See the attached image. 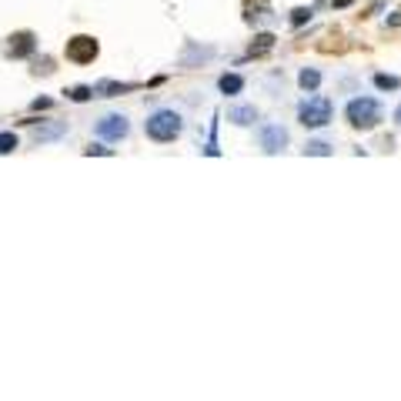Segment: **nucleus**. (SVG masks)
I'll use <instances>...</instances> for the list:
<instances>
[{"mask_svg": "<svg viewBox=\"0 0 401 401\" xmlns=\"http://www.w3.org/2000/svg\"><path fill=\"white\" fill-rule=\"evenodd\" d=\"M344 114H348V124H351V127L371 131V127H378V121H382V104H378L375 97H358V100L348 104Z\"/></svg>", "mask_w": 401, "mask_h": 401, "instance_id": "f257e3e1", "label": "nucleus"}, {"mask_svg": "<svg viewBox=\"0 0 401 401\" xmlns=\"http://www.w3.org/2000/svg\"><path fill=\"white\" fill-rule=\"evenodd\" d=\"M181 114H174V111H157V114L148 121V137L154 141H174L177 134H181Z\"/></svg>", "mask_w": 401, "mask_h": 401, "instance_id": "f03ea898", "label": "nucleus"}, {"mask_svg": "<svg viewBox=\"0 0 401 401\" xmlns=\"http://www.w3.org/2000/svg\"><path fill=\"white\" fill-rule=\"evenodd\" d=\"M331 100L328 97H308L305 104H301V111H298V117H301V124L305 127H325L328 121H331Z\"/></svg>", "mask_w": 401, "mask_h": 401, "instance_id": "7ed1b4c3", "label": "nucleus"}, {"mask_svg": "<svg viewBox=\"0 0 401 401\" xmlns=\"http://www.w3.org/2000/svg\"><path fill=\"white\" fill-rule=\"evenodd\" d=\"M97 57V40L87 37V34H80V37L67 40V60H74V64H91Z\"/></svg>", "mask_w": 401, "mask_h": 401, "instance_id": "20e7f679", "label": "nucleus"}, {"mask_svg": "<svg viewBox=\"0 0 401 401\" xmlns=\"http://www.w3.org/2000/svg\"><path fill=\"white\" fill-rule=\"evenodd\" d=\"M285 144H287V131L281 124H265L261 127V148H265V154H278Z\"/></svg>", "mask_w": 401, "mask_h": 401, "instance_id": "39448f33", "label": "nucleus"}, {"mask_svg": "<svg viewBox=\"0 0 401 401\" xmlns=\"http://www.w3.org/2000/svg\"><path fill=\"white\" fill-rule=\"evenodd\" d=\"M97 134H100V137H107V141H121V137H127V117L107 114L100 124H97Z\"/></svg>", "mask_w": 401, "mask_h": 401, "instance_id": "423d86ee", "label": "nucleus"}, {"mask_svg": "<svg viewBox=\"0 0 401 401\" xmlns=\"http://www.w3.org/2000/svg\"><path fill=\"white\" fill-rule=\"evenodd\" d=\"M7 54H10V57H27V54H34V34H30V30L14 34L10 44H7Z\"/></svg>", "mask_w": 401, "mask_h": 401, "instance_id": "0eeeda50", "label": "nucleus"}, {"mask_svg": "<svg viewBox=\"0 0 401 401\" xmlns=\"http://www.w3.org/2000/svg\"><path fill=\"white\" fill-rule=\"evenodd\" d=\"M228 121L231 124H238V127H248V124L258 121V111H254L251 104H241V107H231L228 111Z\"/></svg>", "mask_w": 401, "mask_h": 401, "instance_id": "6e6552de", "label": "nucleus"}, {"mask_svg": "<svg viewBox=\"0 0 401 401\" xmlns=\"http://www.w3.org/2000/svg\"><path fill=\"white\" fill-rule=\"evenodd\" d=\"M67 131V124H44V127H37V131H34V137H37V141H54V137H60V134Z\"/></svg>", "mask_w": 401, "mask_h": 401, "instance_id": "1a4fd4ad", "label": "nucleus"}, {"mask_svg": "<svg viewBox=\"0 0 401 401\" xmlns=\"http://www.w3.org/2000/svg\"><path fill=\"white\" fill-rule=\"evenodd\" d=\"M258 44H251V57H261V54H267L271 47H274V37L271 34H261V37H254Z\"/></svg>", "mask_w": 401, "mask_h": 401, "instance_id": "9d476101", "label": "nucleus"}, {"mask_svg": "<svg viewBox=\"0 0 401 401\" xmlns=\"http://www.w3.org/2000/svg\"><path fill=\"white\" fill-rule=\"evenodd\" d=\"M241 87H244V80H241L238 74H224V77H221V91H224V94H238Z\"/></svg>", "mask_w": 401, "mask_h": 401, "instance_id": "9b49d317", "label": "nucleus"}, {"mask_svg": "<svg viewBox=\"0 0 401 401\" xmlns=\"http://www.w3.org/2000/svg\"><path fill=\"white\" fill-rule=\"evenodd\" d=\"M124 91V84H114V80H100L94 87V94H100V97H114V94H121Z\"/></svg>", "mask_w": 401, "mask_h": 401, "instance_id": "f8f14e48", "label": "nucleus"}, {"mask_svg": "<svg viewBox=\"0 0 401 401\" xmlns=\"http://www.w3.org/2000/svg\"><path fill=\"white\" fill-rule=\"evenodd\" d=\"M298 80H301V87H305V91H314V87L321 84V74H318V71H301Z\"/></svg>", "mask_w": 401, "mask_h": 401, "instance_id": "ddd939ff", "label": "nucleus"}, {"mask_svg": "<svg viewBox=\"0 0 401 401\" xmlns=\"http://www.w3.org/2000/svg\"><path fill=\"white\" fill-rule=\"evenodd\" d=\"M375 84H378V87H382V91H398V77H388V74H378L375 77Z\"/></svg>", "mask_w": 401, "mask_h": 401, "instance_id": "4468645a", "label": "nucleus"}, {"mask_svg": "<svg viewBox=\"0 0 401 401\" xmlns=\"http://www.w3.org/2000/svg\"><path fill=\"white\" fill-rule=\"evenodd\" d=\"M14 148H17V137H14L10 131H3L0 134V154H10Z\"/></svg>", "mask_w": 401, "mask_h": 401, "instance_id": "2eb2a0df", "label": "nucleus"}, {"mask_svg": "<svg viewBox=\"0 0 401 401\" xmlns=\"http://www.w3.org/2000/svg\"><path fill=\"white\" fill-rule=\"evenodd\" d=\"M67 97H71V100H87V97H94V87H71Z\"/></svg>", "mask_w": 401, "mask_h": 401, "instance_id": "dca6fc26", "label": "nucleus"}, {"mask_svg": "<svg viewBox=\"0 0 401 401\" xmlns=\"http://www.w3.org/2000/svg\"><path fill=\"white\" fill-rule=\"evenodd\" d=\"M305 154H331V148H328L325 141H311L305 148Z\"/></svg>", "mask_w": 401, "mask_h": 401, "instance_id": "f3484780", "label": "nucleus"}, {"mask_svg": "<svg viewBox=\"0 0 401 401\" xmlns=\"http://www.w3.org/2000/svg\"><path fill=\"white\" fill-rule=\"evenodd\" d=\"M34 74H44V77H47V74H54V60H51V57H44V60L37 64V67H34Z\"/></svg>", "mask_w": 401, "mask_h": 401, "instance_id": "a211bd4d", "label": "nucleus"}, {"mask_svg": "<svg viewBox=\"0 0 401 401\" xmlns=\"http://www.w3.org/2000/svg\"><path fill=\"white\" fill-rule=\"evenodd\" d=\"M308 17H311V10H305V7H298V10H294V24H305Z\"/></svg>", "mask_w": 401, "mask_h": 401, "instance_id": "6ab92c4d", "label": "nucleus"}, {"mask_svg": "<svg viewBox=\"0 0 401 401\" xmlns=\"http://www.w3.org/2000/svg\"><path fill=\"white\" fill-rule=\"evenodd\" d=\"M348 3H351V0H335V7H348Z\"/></svg>", "mask_w": 401, "mask_h": 401, "instance_id": "aec40b11", "label": "nucleus"}, {"mask_svg": "<svg viewBox=\"0 0 401 401\" xmlns=\"http://www.w3.org/2000/svg\"><path fill=\"white\" fill-rule=\"evenodd\" d=\"M395 121H398V127H401V107H398V111H395Z\"/></svg>", "mask_w": 401, "mask_h": 401, "instance_id": "412c9836", "label": "nucleus"}]
</instances>
